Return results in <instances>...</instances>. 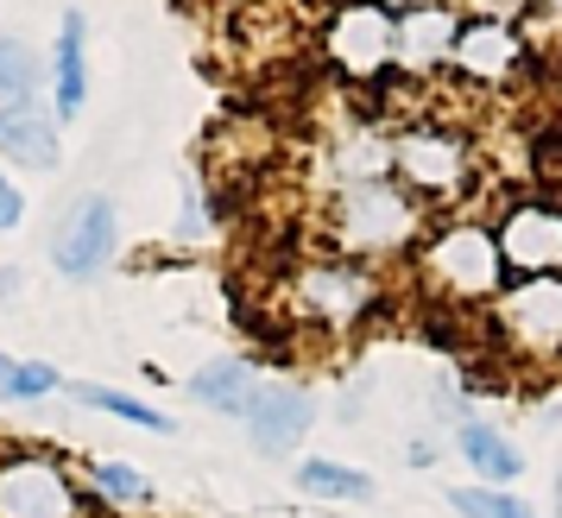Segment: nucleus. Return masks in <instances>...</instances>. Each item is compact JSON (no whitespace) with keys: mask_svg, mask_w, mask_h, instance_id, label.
<instances>
[{"mask_svg":"<svg viewBox=\"0 0 562 518\" xmlns=\"http://www.w3.org/2000/svg\"><path fill=\"white\" fill-rule=\"evenodd\" d=\"M373 7H385V13H405V7H417V0H373Z\"/></svg>","mask_w":562,"mask_h":518,"instance_id":"c85d7f7f","label":"nucleus"},{"mask_svg":"<svg viewBox=\"0 0 562 518\" xmlns=\"http://www.w3.org/2000/svg\"><path fill=\"white\" fill-rule=\"evenodd\" d=\"M254 386H259V373L247 361H209L196 380H190V398L196 405H209V412H247V398H254Z\"/></svg>","mask_w":562,"mask_h":518,"instance_id":"a211bd4d","label":"nucleus"},{"mask_svg":"<svg viewBox=\"0 0 562 518\" xmlns=\"http://www.w3.org/2000/svg\"><path fill=\"white\" fill-rule=\"evenodd\" d=\"M537 0H474V13L481 20H518V13H531Z\"/></svg>","mask_w":562,"mask_h":518,"instance_id":"393cba45","label":"nucleus"},{"mask_svg":"<svg viewBox=\"0 0 562 518\" xmlns=\"http://www.w3.org/2000/svg\"><path fill=\"white\" fill-rule=\"evenodd\" d=\"M380 304V279L360 266V259L335 254V259H310L291 272V311L304 323H323V329H355L360 316Z\"/></svg>","mask_w":562,"mask_h":518,"instance_id":"7ed1b4c3","label":"nucleus"},{"mask_svg":"<svg viewBox=\"0 0 562 518\" xmlns=\"http://www.w3.org/2000/svg\"><path fill=\"white\" fill-rule=\"evenodd\" d=\"M557 493H562V487H557Z\"/></svg>","mask_w":562,"mask_h":518,"instance_id":"c756f323","label":"nucleus"},{"mask_svg":"<svg viewBox=\"0 0 562 518\" xmlns=\"http://www.w3.org/2000/svg\"><path fill=\"white\" fill-rule=\"evenodd\" d=\"M0 165H20V171H57V165H64L57 114L45 102L0 108Z\"/></svg>","mask_w":562,"mask_h":518,"instance_id":"ddd939ff","label":"nucleus"},{"mask_svg":"<svg viewBox=\"0 0 562 518\" xmlns=\"http://www.w3.org/2000/svg\"><path fill=\"white\" fill-rule=\"evenodd\" d=\"M537 13H543V20H557V26H562V0H537Z\"/></svg>","mask_w":562,"mask_h":518,"instance_id":"cd10ccee","label":"nucleus"},{"mask_svg":"<svg viewBox=\"0 0 562 518\" xmlns=\"http://www.w3.org/2000/svg\"><path fill=\"white\" fill-rule=\"evenodd\" d=\"M13 291H20V272L7 266V272H0V297H13Z\"/></svg>","mask_w":562,"mask_h":518,"instance_id":"bb28decb","label":"nucleus"},{"mask_svg":"<svg viewBox=\"0 0 562 518\" xmlns=\"http://www.w3.org/2000/svg\"><path fill=\"white\" fill-rule=\"evenodd\" d=\"M461 455H468V468L481 474L486 487H512L518 474H525V455H518V442H506L493 424H461L456 430Z\"/></svg>","mask_w":562,"mask_h":518,"instance_id":"dca6fc26","label":"nucleus"},{"mask_svg":"<svg viewBox=\"0 0 562 518\" xmlns=\"http://www.w3.org/2000/svg\"><path fill=\"white\" fill-rule=\"evenodd\" d=\"M456 32H461V13L456 7H442V0H417L398 13V26H392V70H405V77H430L449 64L456 52Z\"/></svg>","mask_w":562,"mask_h":518,"instance_id":"9b49d317","label":"nucleus"},{"mask_svg":"<svg viewBox=\"0 0 562 518\" xmlns=\"http://www.w3.org/2000/svg\"><path fill=\"white\" fill-rule=\"evenodd\" d=\"M297 487L316 493V499H373V474H360L348 462H329V455H304L297 462Z\"/></svg>","mask_w":562,"mask_h":518,"instance_id":"6ab92c4d","label":"nucleus"},{"mask_svg":"<svg viewBox=\"0 0 562 518\" xmlns=\"http://www.w3.org/2000/svg\"><path fill=\"white\" fill-rule=\"evenodd\" d=\"M392 26L398 13H385L373 0H348L329 13V32H323V52L341 77L355 82H373L380 70H392Z\"/></svg>","mask_w":562,"mask_h":518,"instance_id":"423d86ee","label":"nucleus"},{"mask_svg":"<svg viewBox=\"0 0 562 518\" xmlns=\"http://www.w3.org/2000/svg\"><path fill=\"white\" fill-rule=\"evenodd\" d=\"M449 64L468 82H506L525 64V32H518V20H481L474 13V20H461Z\"/></svg>","mask_w":562,"mask_h":518,"instance_id":"f8f14e48","label":"nucleus"},{"mask_svg":"<svg viewBox=\"0 0 562 518\" xmlns=\"http://www.w3.org/2000/svg\"><path fill=\"white\" fill-rule=\"evenodd\" d=\"M392 178L411 196H461L474 178V153L456 127H405L392 139Z\"/></svg>","mask_w":562,"mask_h":518,"instance_id":"20e7f679","label":"nucleus"},{"mask_svg":"<svg viewBox=\"0 0 562 518\" xmlns=\"http://www.w3.org/2000/svg\"><path fill=\"white\" fill-rule=\"evenodd\" d=\"M20 222H26V190H20V183L0 171V234L20 228Z\"/></svg>","mask_w":562,"mask_h":518,"instance_id":"b1692460","label":"nucleus"},{"mask_svg":"<svg viewBox=\"0 0 562 518\" xmlns=\"http://www.w3.org/2000/svg\"><path fill=\"white\" fill-rule=\"evenodd\" d=\"M89 481H95V493L114 499V506H146V499H153V481H146L133 462H95Z\"/></svg>","mask_w":562,"mask_h":518,"instance_id":"412c9836","label":"nucleus"},{"mask_svg":"<svg viewBox=\"0 0 562 518\" xmlns=\"http://www.w3.org/2000/svg\"><path fill=\"white\" fill-rule=\"evenodd\" d=\"M89 108V20L64 13L52 45V114L57 121H82Z\"/></svg>","mask_w":562,"mask_h":518,"instance_id":"4468645a","label":"nucleus"},{"mask_svg":"<svg viewBox=\"0 0 562 518\" xmlns=\"http://www.w3.org/2000/svg\"><path fill=\"white\" fill-rule=\"evenodd\" d=\"M323 171H329L335 190H355V183H385V178H392V139H385L380 127H348V133L329 146Z\"/></svg>","mask_w":562,"mask_h":518,"instance_id":"2eb2a0df","label":"nucleus"},{"mask_svg":"<svg viewBox=\"0 0 562 518\" xmlns=\"http://www.w3.org/2000/svg\"><path fill=\"white\" fill-rule=\"evenodd\" d=\"M240 417H247V437H254L259 455L279 462V455H291L304 442L310 424H316V398L304 386H291V380H259Z\"/></svg>","mask_w":562,"mask_h":518,"instance_id":"9d476101","label":"nucleus"},{"mask_svg":"<svg viewBox=\"0 0 562 518\" xmlns=\"http://www.w3.org/2000/svg\"><path fill=\"white\" fill-rule=\"evenodd\" d=\"M456 499V513L461 518H537L518 493H506V487H456L449 493Z\"/></svg>","mask_w":562,"mask_h":518,"instance_id":"4be33fe9","label":"nucleus"},{"mask_svg":"<svg viewBox=\"0 0 562 518\" xmlns=\"http://www.w3.org/2000/svg\"><path fill=\"white\" fill-rule=\"evenodd\" d=\"M0 518H82V493L70 468L45 449L0 455Z\"/></svg>","mask_w":562,"mask_h":518,"instance_id":"39448f33","label":"nucleus"},{"mask_svg":"<svg viewBox=\"0 0 562 518\" xmlns=\"http://www.w3.org/2000/svg\"><path fill=\"white\" fill-rule=\"evenodd\" d=\"M45 77H52V64L38 57V45H26L20 32H0V108L38 102L45 95Z\"/></svg>","mask_w":562,"mask_h":518,"instance_id":"f3484780","label":"nucleus"},{"mask_svg":"<svg viewBox=\"0 0 562 518\" xmlns=\"http://www.w3.org/2000/svg\"><path fill=\"white\" fill-rule=\"evenodd\" d=\"M424 228V209L398 178L385 183H355V190H335L329 203V240L348 259H385L411 247Z\"/></svg>","mask_w":562,"mask_h":518,"instance_id":"f257e3e1","label":"nucleus"},{"mask_svg":"<svg viewBox=\"0 0 562 518\" xmlns=\"http://www.w3.org/2000/svg\"><path fill=\"white\" fill-rule=\"evenodd\" d=\"M493 240H499V259H506L512 279L562 272V209H550V203L506 209V222L493 228Z\"/></svg>","mask_w":562,"mask_h":518,"instance_id":"1a4fd4ad","label":"nucleus"},{"mask_svg":"<svg viewBox=\"0 0 562 518\" xmlns=\"http://www.w3.org/2000/svg\"><path fill=\"white\" fill-rule=\"evenodd\" d=\"M424 279H430L442 297H456V304L499 297V291H506V259H499L493 228H481V222H449V228H436L430 247H424Z\"/></svg>","mask_w":562,"mask_h":518,"instance_id":"f03ea898","label":"nucleus"},{"mask_svg":"<svg viewBox=\"0 0 562 518\" xmlns=\"http://www.w3.org/2000/svg\"><path fill=\"white\" fill-rule=\"evenodd\" d=\"M114 240H121L114 203H108L102 190H89V196H77V203L64 209V222H57L52 266L70 279V285H89V279H102V266L114 259Z\"/></svg>","mask_w":562,"mask_h":518,"instance_id":"0eeeda50","label":"nucleus"},{"mask_svg":"<svg viewBox=\"0 0 562 518\" xmlns=\"http://www.w3.org/2000/svg\"><path fill=\"white\" fill-rule=\"evenodd\" d=\"M493 323H499L525 354H557V348H562V272H543V279H512V285L499 291Z\"/></svg>","mask_w":562,"mask_h":518,"instance_id":"6e6552de","label":"nucleus"},{"mask_svg":"<svg viewBox=\"0 0 562 518\" xmlns=\"http://www.w3.org/2000/svg\"><path fill=\"white\" fill-rule=\"evenodd\" d=\"M209 196L196 190V178H183V215H178V240H209Z\"/></svg>","mask_w":562,"mask_h":518,"instance_id":"5701e85b","label":"nucleus"},{"mask_svg":"<svg viewBox=\"0 0 562 518\" xmlns=\"http://www.w3.org/2000/svg\"><path fill=\"white\" fill-rule=\"evenodd\" d=\"M0 405H20V361L0 354Z\"/></svg>","mask_w":562,"mask_h":518,"instance_id":"a878e982","label":"nucleus"},{"mask_svg":"<svg viewBox=\"0 0 562 518\" xmlns=\"http://www.w3.org/2000/svg\"><path fill=\"white\" fill-rule=\"evenodd\" d=\"M77 405H95V412L121 417V424H139V430H153V437H178V424L165 412H153L146 398H133V392H114V386H70Z\"/></svg>","mask_w":562,"mask_h":518,"instance_id":"aec40b11","label":"nucleus"}]
</instances>
